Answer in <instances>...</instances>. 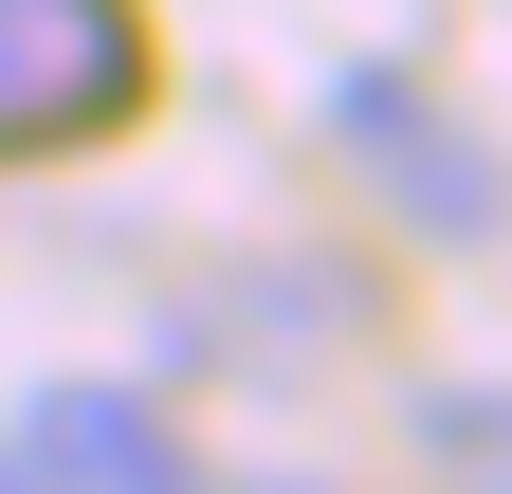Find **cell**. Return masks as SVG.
Listing matches in <instances>:
<instances>
[{"label":"cell","mask_w":512,"mask_h":494,"mask_svg":"<svg viewBox=\"0 0 512 494\" xmlns=\"http://www.w3.org/2000/svg\"><path fill=\"white\" fill-rule=\"evenodd\" d=\"M311 129L366 165V202L403 220V238H494V220H512V165H494V129H476V110H439L403 55H348V74L311 92Z\"/></svg>","instance_id":"cell-1"},{"label":"cell","mask_w":512,"mask_h":494,"mask_svg":"<svg viewBox=\"0 0 512 494\" xmlns=\"http://www.w3.org/2000/svg\"><path fill=\"white\" fill-rule=\"evenodd\" d=\"M128 92H147V37H128V0H0V129H19V147L110 129Z\"/></svg>","instance_id":"cell-2"},{"label":"cell","mask_w":512,"mask_h":494,"mask_svg":"<svg viewBox=\"0 0 512 494\" xmlns=\"http://www.w3.org/2000/svg\"><path fill=\"white\" fill-rule=\"evenodd\" d=\"M183 348H238V366H330L366 348V275L348 257H220L183 293Z\"/></svg>","instance_id":"cell-3"},{"label":"cell","mask_w":512,"mask_h":494,"mask_svg":"<svg viewBox=\"0 0 512 494\" xmlns=\"http://www.w3.org/2000/svg\"><path fill=\"white\" fill-rule=\"evenodd\" d=\"M0 458H19V476H92V494H183V421L128 403V385H37Z\"/></svg>","instance_id":"cell-4"},{"label":"cell","mask_w":512,"mask_h":494,"mask_svg":"<svg viewBox=\"0 0 512 494\" xmlns=\"http://www.w3.org/2000/svg\"><path fill=\"white\" fill-rule=\"evenodd\" d=\"M421 458H494L512 476V385H421Z\"/></svg>","instance_id":"cell-5"}]
</instances>
